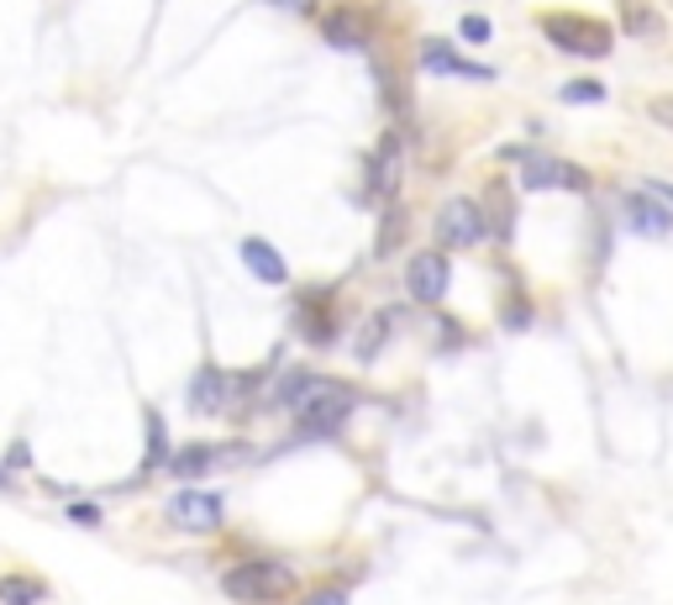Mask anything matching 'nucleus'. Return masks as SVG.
Segmentation results:
<instances>
[{
	"label": "nucleus",
	"mask_w": 673,
	"mask_h": 605,
	"mask_svg": "<svg viewBox=\"0 0 673 605\" xmlns=\"http://www.w3.org/2000/svg\"><path fill=\"white\" fill-rule=\"evenodd\" d=\"M358 411V390L348 380H305V390L295 395V405H290V416H295V432L300 437H336L342 426H348V416Z\"/></svg>",
	"instance_id": "1"
},
{
	"label": "nucleus",
	"mask_w": 673,
	"mask_h": 605,
	"mask_svg": "<svg viewBox=\"0 0 673 605\" xmlns=\"http://www.w3.org/2000/svg\"><path fill=\"white\" fill-rule=\"evenodd\" d=\"M295 585H300V574L284 558H248V564H232L221 574V589L238 605H279L295 595Z\"/></svg>",
	"instance_id": "2"
},
{
	"label": "nucleus",
	"mask_w": 673,
	"mask_h": 605,
	"mask_svg": "<svg viewBox=\"0 0 673 605\" xmlns=\"http://www.w3.org/2000/svg\"><path fill=\"white\" fill-rule=\"evenodd\" d=\"M542 38L553 42V48H563V53H574V59H605L615 48L611 21L579 17V11H548L542 17Z\"/></svg>",
	"instance_id": "3"
},
{
	"label": "nucleus",
	"mask_w": 673,
	"mask_h": 605,
	"mask_svg": "<svg viewBox=\"0 0 673 605\" xmlns=\"http://www.w3.org/2000/svg\"><path fill=\"white\" fill-rule=\"evenodd\" d=\"M505 159H521V190L526 195H536V190H574V195H584L590 190V174L579 163L553 159V153H521V148H511Z\"/></svg>",
	"instance_id": "4"
},
{
	"label": "nucleus",
	"mask_w": 673,
	"mask_h": 605,
	"mask_svg": "<svg viewBox=\"0 0 673 605\" xmlns=\"http://www.w3.org/2000/svg\"><path fill=\"white\" fill-rule=\"evenodd\" d=\"M484 238H490V222H484V205L474 195H453V201L436 211V242H442V253L479 248Z\"/></svg>",
	"instance_id": "5"
},
{
	"label": "nucleus",
	"mask_w": 673,
	"mask_h": 605,
	"mask_svg": "<svg viewBox=\"0 0 673 605\" xmlns=\"http://www.w3.org/2000/svg\"><path fill=\"white\" fill-rule=\"evenodd\" d=\"M448 284H453V263L442 248H421L416 259L405 263V295L416 305H436L448 295Z\"/></svg>",
	"instance_id": "6"
},
{
	"label": "nucleus",
	"mask_w": 673,
	"mask_h": 605,
	"mask_svg": "<svg viewBox=\"0 0 673 605\" xmlns=\"http://www.w3.org/2000/svg\"><path fill=\"white\" fill-rule=\"evenodd\" d=\"M295 332L311 347H332L336 343V290H300L295 301Z\"/></svg>",
	"instance_id": "7"
},
{
	"label": "nucleus",
	"mask_w": 673,
	"mask_h": 605,
	"mask_svg": "<svg viewBox=\"0 0 673 605\" xmlns=\"http://www.w3.org/2000/svg\"><path fill=\"white\" fill-rule=\"evenodd\" d=\"M169 516H174V526L205 537V532H217L221 526L227 501H221V490H179V495H169Z\"/></svg>",
	"instance_id": "8"
},
{
	"label": "nucleus",
	"mask_w": 673,
	"mask_h": 605,
	"mask_svg": "<svg viewBox=\"0 0 673 605\" xmlns=\"http://www.w3.org/2000/svg\"><path fill=\"white\" fill-rule=\"evenodd\" d=\"M400 169H405L400 132H384L379 148L369 153V201H374V205H395L400 201Z\"/></svg>",
	"instance_id": "9"
},
{
	"label": "nucleus",
	"mask_w": 673,
	"mask_h": 605,
	"mask_svg": "<svg viewBox=\"0 0 673 605\" xmlns=\"http://www.w3.org/2000/svg\"><path fill=\"white\" fill-rule=\"evenodd\" d=\"M321 38L332 42V48L358 53V48H369V42H374V17H369L363 6H336L332 17L321 21Z\"/></svg>",
	"instance_id": "10"
},
{
	"label": "nucleus",
	"mask_w": 673,
	"mask_h": 605,
	"mask_svg": "<svg viewBox=\"0 0 673 605\" xmlns=\"http://www.w3.org/2000/svg\"><path fill=\"white\" fill-rule=\"evenodd\" d=\"M421 69H426V74H448V80H479V84L495 80V69H490V63L458 59L453 48H448V42H436V38L421 42Z\"/></svg>",
	"instance_id": "11"
},
{
	"label": "nucleus",
	"mask_w": 673,
	"mask_h": 605,
	"mask_svg": "<svg viewBox=\"0 0 673 605\" xmlns=\"http://www.w3.org/2000/svg\"><path fill=\"white\" fill-rule=\"evenodd\" d=\"M232 447V443H227ZM227 447H211V443H184L169 458V474L174 480H200V474H211V468H221V464H242V453H227Z\"/></svg>",
	"instance_id": "12"
},
{
	"label": "nucleus",
	"mask_w": 673,
	"mask_h": 605,
	"mask_svg": "<svg viewBox=\"0 0 673 605\" xmlns=\"http://www.w3.org/2000/svg\"><path fill=\"white\" fill-rule=\"evenodd\" d=\"M227 390H232V374H221L217 363H200L195 380H190V411L195 416H221L227 411Z\"/></svg>",
	"instance_id": "13"
},
{
	"label": "nucleus",
	"mask_w": 673,
	"mask_h": 605,
	"mask_svg": "<svg viewBox=\"0 0 673 605\" xmlns=\"http://www.w3.org/2000/svg\"><path fill=\"white\" fill-rule=\"evenodd\" d=\"M621 211H626V222L642 232V238H663V232H673V211L657 195H647V190H632L626 201H621Z\"/></svg>",
	"instance_id": "14"
},
{
	"label": "nucleus",
	"mask_w": 673,
	"mask_h": 605,
	"mask_svg": "<svg viewBox=\"0 0 673 605\" xmlns=\"http://www.w3.org/2000/svg\"><path fill=\"white\" fill-rule=\"evenodd\" d=\"M242 263L253 269V280L263 284H290V263H284V253H279L269 238H242Z\"/></svg>",
	"instance_id": "15"
},
{
	"label": "nucleus",
	"mask_w": 673,
	"mask_h": 605,
	"mask_svg": "<svg viewBox=\"0 0 673 605\" xmlns=\"http://www.w3.org/2000/svg\"><path fill=\"white\" fill-rule=\"evenodd\" d=\"M390 332H395V316H390V311L369 316V322L358 326V337H353V359H358V363H374L379 347L390 343Z\"/></svg>",
	"instance_id": "16"
},
{
	"label": "nucleus",
	"mask_w": 673,
	"mask_h": 605,
	"mask_svg": "<svg viewBox=\"0 0 673 605\" xmlns=\"http://www.w3.org/2000/svg\"><path fill=\"white\" fill-rule=\"evenodd\" d=\"M48 585L32 574H0V605H42Z\"/></svg>",
	"instance_id": "17"
},
{
	"label": "nucleus",
	"mask_w": 673,
	"mask_h": 605,
	"mask_svg": "<svg viewBox=\"0 0 673 605\" xmlns=\"http://www.w3.org/2000/svg\"><path fill=\"white\" fill-rule=\"evenodd\" d=\"M621 21H626L632 38H657L663 32V17H657L647 0H621Z\"/></svg>",
	"instance_id": "18"
},
{
	"label": "nucleus",
	"mask_w": 673,
	"mask_h": 605,
	"mask_svg": "<svg viewBox=\"0 0 673 605\" xmlns=\"http://www.w3.org/2000/svg\"><path fill=\"white\" fill-rule=\"evenodd\" d=\"M169 432H163V416L159 411H148V458H142V474H159V468H169Z\"/></svg>",
	"instance_id": "19"
},
{
	"label": "nucleus",
	"mask_w": 673,
	"mask_h": 605,
	"mask_svg": "<svg viewBox=\"0 0 673 605\" xmlns=\"http://www.w3.org/2000/svg\"><path fill=\"white\" fill-rule=\"evenodd\" d=\"M400 238H405V211H400V201H395V205H384V216H379L374 253H379V259H390V253L400 248Z\"/></svg>",
	"instance_id": "20"
},
{
	"label": "nucleus",
	"mask_w": 673,
	"mask_h": 605,
	"mask_svg": "<svg viewBox=\"0 0 673 605\" xmlns=\"http://www.w3.org/2000/svg\"><path fill=\"white\" fill-rule=\"evenodd\" d=\"M374 84H379V95L390 101V111H395V117H405V111H411V101H405V84L395 80V69H390V63H379V69H374Z\"/></svg>",
	"instance_id": "21"
},
{
	"label": "nucleus",
	"mask_w": 673,
	"mask_h": 605,
	"mask_svg": "<svg viewBox=\"0 0 673 605\" xmlns=\"http://www.w3.org/2000/svg\"><path fill=\"white\" fill-rule=\"evenodd\" d=\"M563 101H574V105H594V101H605V84H594V80H574V84H563Z\"/></svg>",
	"instance_id": "22"
},
{
	"label": "nucleus",
	"mask_w": 673,
	"mask_h": 605,
	"mask_svg": "<svg viewBox=\"0 0 673 605\" xmlns=\"http://www.w3.org/2000/svg\"><path fill=\"white\" fill-rule=\"evenodd\" d=\"M458 32H463V42H490L495 27H490V17H463L458 21Z\"/></svg>",
	"instance_id": "23"
},
{
	"label": "nucleus",
	"mask_w": 673,
	"mask_h": 605,
	"mask_svg": "<svg viewBox=\"0 0 673 605\" xmlns=\"http://www.w3.org/2000/svg\"><path fill=\"white\" fill-rule=\"evenodd\" d=\"M500 316H505V326H511V332H521V326H532V301H521V295H515V301L505 305Z\"/></svg>",
	"instance_id": "24"
},
{
	"label": "nucleus",
	"mask_w": 673,
	"mask_h": 605,
	"mask_svg": "<svg viewBox=\"0 0 673 605\" xmlns=\"http://www.w3.org/2000/svg\"><path fill=\"white\" fill-rule=\"evenodd\" d=\"M295 605H348V595L336 585H327V589H311V595H300Z\"/></svg>",
	"instance_id": "25"
},
{
	"label": "nucleus",
	"mask_w": 673,
	"mask_h": 605,
	"mask_svg": "<svg viewBox=\"0 0 673 605\" xmlns=\"http://www.w3.org/2000/svg\"><path fill=\"white\" fill-rule=\"evenodd\" d=\"M69 516H74V522H84V526H100V511H96V505H84V501L69 505Z\"/></svg>",
	"instance_id": "26"
},
{
	"label": "nucleus",
	"mask_w": 673,
	"mask_h": 605,
	"mask_svg": "<svg viewBox=\"0 0 673 605\" xmlns=\"http://www.w3.org/2000/svg\"><path fill=\"white\" fill-rule=\"evenodd\" d=\"M647 111H653V117L663 121V127H673V101H669V95H657V101L647 105Z\"/></svg>",
	"instance_id": "27"
},
{
	"label": "nucleus",
	"mask_w": 673,
	"mask_h": 605,
	"mask_svg": "<svg viewBox=\"0 0 673 605\" xmlns=\"http://www.w3.org/2000/svg\"><path fill=\"white\" fill-rule=\"evenodd\" d=\"M647 195H657V201H663V205H673V184L653 180V184H647Z\"/></svg>",
	"instance_id": "28"
},
{
	"label": "nucleus",
	"mask_w": 673,
	"mask_h": 605,
	"mask_svg": "<svg viewBox=\"0 0 673 605\" xmlns=\"http://www.w3.org/2000/svg\"><path fill=\"white\" fill-rule=\"evenodd\" d=\"M274 6H284V11H311V0H274Z\"/></svg>",
	"instance_id": "29"
}]
</instances>
